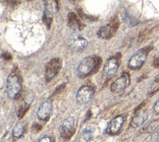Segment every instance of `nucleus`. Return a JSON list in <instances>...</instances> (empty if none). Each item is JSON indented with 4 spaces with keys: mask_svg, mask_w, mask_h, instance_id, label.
<instances>
[{
    "mask_svg": "<svg viewBox=\"0 0 159 142\" xmlns=\"http://www.w3.org/2000/svg\"><path fill=\"white\" fill-rule=\"evenodd\" d=\"M119 20H118V17L116 16L114 17L113 19L110 21L106 26H103L99 30L97 34L100 38L103 39H109L114 36V34L117 32V29L119 28Z\"/></svg>",
    "mask_w": 159,
    "mask_h": 142,
    "instance_id": "obj_4",
    "label": "nucleus"
},
{
    "mask_svg": "<svg viewBox=\"0 0 159 142\" xmlns=\"http://www.w3.org/2000/svg\"><path fill=\"white\" fill-rule=\"evenodd\" d=\"M157 126H158V122H151L150 123H148V125L143 128V131L148 132V133H152V132H154L157 129Z\"/></svg>",
    "mask_w": 159,
    "mask_h": 142,
    "instance_id": "obj_19",
    "label": "nucleus"
},
{
    "mask_svg": "<svg viewBox=\"0 0 159 142\" xmlns=\"http://www.w3.org/2000/svg\"><path fill=\"white\" fill-rule=\"evenodd\" d=\"M22 91V79L17 73H12L6 82V93L11 99H17Z\"/></svg>",
    "mask_w": 159,
    "mask_h": 142,
    "instance_id": "obj_2",
    "label": "nucleus"
},
{
    "mask_svg": "<svg viewBox=\"0 0 159 142\" xmlns=\"http://www.w3.org/2000/svg\"><path fill=\"white\" fill-rule=\"evenodd\" d=\"M101 60L96 56H89L84 58L78 67V76L80 78H85L91 73L96 71L100 66Z\"/></svg>",
    "mask_w": 159,
    "mask_h": 142,
    "instance_id": "obj_1",
    "label": "nucleus"
},
{
    "mask_svg": "<svg viewBox=\"0 0 159 142\" xmlns=\"http://www.w3.org/2000/svg\"><path fill=\"white\" fill-rule=\"evenodd\" d=\"M151 50V47H145L142 50H139L138 53H136L134 56L128 62V67L131 70H138L139 68H142L144 62L148 58V54Z\"/></svg>",
    "mask_w": 159,
    "mask_h": 142,
    "instance_id": "obj_3",
    "label": "nucleus"
},
{
    "mask_svg": "<svg viewBox=\"0 0 159 142\" xmlns=\"http://www.w3.org/2000/svg\"><path fill=\"white\" fill-rule=\"evenodd\" d=\"M3 57H4L5 59H7V60H11V56H10V54H8V53L3 54Z\"/></svg>",
    "mask_w": 159,
    "mask_h": 142,
    "instance_id": "obj_24",
    "label": "nucleus"
},
{
    "mask_svg": "<svg viewBox=\"0 0 159 142\" xmlns=\"http://www.w3.org/2000/svg\"><path fill=\"white\" fill-rule=\"evenodd\" d=\"M93 138V129L89 127H84L82 131V139L84 142H89Z\"/></svg>",
    "mask_w": 159,
    "mask_h": 142,
    "instance_id": "obj_18",
    "label": "nucleus"
},
{
    "mask_svg": "<svg viewBox=\"0 0 159 142\" xmlns=\"http://www.w3.org/2000/svg\"><path fill=\"white\" fill-rule=\"evenodd\" d=\"M43 21L45 22L46 26L49 28L50 24H51V22H52V14L48 13V12H45L44 15H43Z\"/></svg>",
    "mask_w": 159,
    "mask_h": 142,
    "instance_id": "obj_20",
    "label": "nucleus"
},
{
    "mask_svg": "<svg viewBox=\"0 0 159 142\" xmlns=\"http://www.w3.org/2000/svg\"><path fill=\"white\" fill-rule=\"evenodd\" d=\"M93 95H94V89L91 87V86L84 85L78 90L77 101L82 105L88 104L91 99H93Z\"/></svg>",
    "mask_w": 159,
    "mask_h": 142,
    "instance_id": "obj_7",
    "label": "nucleus"
},
{
    "mask_svg": "<svg viewBox=\"0 0 159 142\" xmlns=\"http://www.w3.org/2000/svg\"><path fill=\"white\" fill-rule=\"evenodd\" d=\"M38 142H54V139L51 136H48V135H46V136L41 137Z\"/></svg>",
    "mask_w": 159,
    "mask_h": 142,
    "instance_id": "obj_22",
    "label": "nucleus"
},
{
    "mask_svg": "<svg viewBox=\"0 0 159 142\" xmlns=\"http://www.w3.org/2000/svg\"><path fill=\"white\" fill-rule=\"evenodd\" d=\"M120 53H118L115 56H112L111 58H109L106 62V64L104 66V69H103V75L105 78H109L113 77L116 72L118 71L119 66H120Z\"/></svg>",
    "mask_w": 159,
    "mask_h": 142,
    "instance_id": "obj_5",
    "label": "nucleus"
},
{
    "mask_svg": "<svg viewBox=\"0 0 159 142\" xmlns=\"http://www.w3.org/2000/svg\"><path fill=\"white\" fill-rule=\"evenodd\" d=\"M148 113L146 111H142L139 114L134 117V119L131 122V126L133 127H138L143 126L146 122V120H148Z\"/></svg>",
    "mask_w": 159,
    "mask_h": 142,
    "instance_id": "obj_14",
    "label": "nucleus"
},
{
    "mask_svg": "<svg viewBox=\"0 0 159 142\" xmlns=\"http://www.w3.org/2000/svg\"><path fill=\"white\" fill-rule=\"evenodd\" d=\"M68 44L73 50H83L88 45V40L79 33L72 34L68 38Z\"/></svg>",
    "mask_w": 159,
    "mask_h": 142,
    "instance_id": "obj_10",
    "label": "nucleus"
},
{
    "mask_svg": "<svg viewBox=\"0 0 159 142\" xmlns=\"http://www.w3.org/2000/svg\"><path fill=\"white\" fill-rule=\"evenodd\" d=\"M29 106L30 105H27V106H21V108L19 109V111H18V117H19L20 119H22L24 115L26 114L27 110L29 109Z\"/></svg>",
    "mask_w": 159,
    "mask_h": 142,
    "instance_id": "obj_21",
    "label": "nucleus"
},
{
    "mask_svg": "<svg viewBox=\"0 0 159 142\" xmlns=\"http://www.w3.org/2000/svg\"><path fill=\"white\" fill-rule=\"evenodd\" d=\"M153 137H155V139H158V138H159V131H158L157 132H155V133H154Z\"/></svg>",
    "mask_w": 159,
    "mask_h": 142,
    "instance_id": "obj_25",
    "label": "nucleus"
},
{
    "mask_svg": "<svg viewBox=\"0 0 159 142\" xmlns=\"http://www.w3.org/2000/svg\"><path fill=\"white\" fill-rule=\"evenodd\" d=\"M76 131V122L73 117L67 118L61 126V135L65 140L70 139Z\"/></svg>",
    "mask_w": 159,
    "mask_h": 142,
    "instance_id": "obj_6",
    "label": "nucleus"
},
{
    "mask_svg": "<svg viewBox=\"0 0 159 142\" xmlns=\"http://www.w3.org/2000/svg\"><path fill=\"white\" fill-rule=\"evenodd\" d=\"M153 111L156 115H159V99L155 102L154 106H153Z\"/></svg>",
    "mask_w": 159,
    "mask_h": 142,
    "instance_id": "obj_23",
    "label": "nucleus"
},
{
    "mask_svg": "<svg viewBox=\"0 0 159 142\" xmlns=\"http://www.w3.org/2000/svg\"><path fill=\"white\" fill-rule=\"evenodd\" d=\"M130 83V76L128 73H124L111 84V91L114 93H121L123 92Z\"/></svg>",
    "mask_w": 159,
    "mask_h": 142,
    "instance_id": "obj_9",
    "label": "nucleus"
},
{
    "mask_svg": "<svg viewBox=\"0 0 159 142\" xmlns=\"http://www.w3.org/2000/svg\"><path fill=\"white\" fill-rule=\"evenodd\" d=\"M159 91V75L154 78L153 81L151 82V83L148 86V94L151 96L152 94H154L155 92Z\"/></svg>",
    "mask_w": 159,
    "mask_h": 142,
    "instance_id": "obj_17",
    "label": "nucleus"
},
{
    "mask_svg": "<svg viewBox=\"0 0 159 142\" xmlns=\"http://www.w3.org/2000/svg\"><path fill=\"white\" fill-rule=\"evenodd\" d=\"M25 123L23 122H18L15 125V126L13 127V131H12V135L15 138H20L22 135L25 132Z\"/></svg>",
    "mask_w": 159,
    "mask_h": 142,
    "instance_id": "obj_16",
    "label": "nucleus"
},
{
    "mask_svg": "<svg viewBox=\"0 0 159 142\" xmlns=\"http://www.w3.org/2000/svg\"><path fill=\"white\" fill-rule=\"evenodd\" d=\"M52 103L49 101H45L40 104L38 110V118L41 121H47L49 119L52 113Z\"/></svg>",
    "mask_w": 159,
    "mask_h": 142,
    "instance_id": "obj_12",
    "label": "nucleus"
},
{
    "mask_svg": "<svg viewBox=\"0 0 159 142\" xmlns=\"http://www.w3.org/2000/svg\"><path fill=\"white\" fill-rule=\"evenodd\" d=\"M68 23H69V26L75 30H81L84 29V24L81 22V20L79 19V17L75 14L71 12L68 15Z\"/></svg>",
    "mask_w": 159,
    "mask_h": 142,
    "instance_id": "obj_13",
    "label": "nucleus"
},
{
    "mask_svg": "<svg viewBox=\"0 0 159 142\" xmlns=\"http://www.w3.org/2000/svg\"><path fill=\"white\" fill-rule=\"evenodd\" d=\"M44 4H45L46 12H48V13L54 14L58 12L59 9L58 0H44Z\"/></svg>",
    "mask_w": 159,
    "mask_h": 142,
    "instance_id": "obj_15",
    "label": "nucleus"
},
{
    "mask_svg": "<svg viewBox=\"0 0 159 142\" xmlns=\"http://www.w3.org/2000/svg\"><path fill=\"white\" fill-rule=\"evenodd\" d=\"M61 60L59 58H54L50 60L46 65V70H45V78L47 82L51 81V79L57 75L58 72L61 70Z\"/></svg>",
    "mask_w": 159,
    "mask_h": 142,
    "instance_id": "obj_8",
    "label": "nucleus"
},
{
    "mask_svg": "<svg viewBox=\"0 0 159 142\" xmlns=\"http://www.w3.org/2000/svg\"><path fill=\"white\" fill-rule=\"evenodd\" d=\"M125 121L126 119L124 116H117L109 122V125L106 128V132L112 135L118 134L122 131V128H123Z\"/></svg>",
    "mask_w": 159,
    "mask_h": 142,
    "instance_id": "obj_11",
    "label": "nucleus"
}]
</instances>
